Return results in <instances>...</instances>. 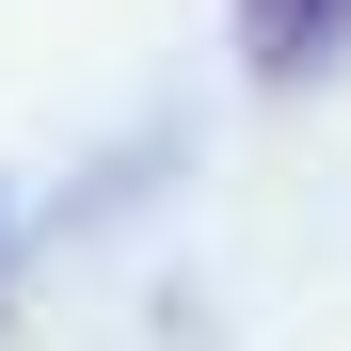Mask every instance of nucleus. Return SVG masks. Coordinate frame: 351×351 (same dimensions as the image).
Here are the masks:
<instances>
[{
  "mask_svg": "<svg viewBox=\"0 0 351 351\" xmlns=\"http://www.w3.org/2000/svg\"><path fill=\"white\" fill-rule=\"evenodd\" d=\"M335 48H351V0H240V64H256L271 96H287V80H319Z\"/></svg>",
  "mask_w": 351,
  "mask_h": 351,
  "instance_id": "1",
  "label": "nucleus"
}]
</instances>
